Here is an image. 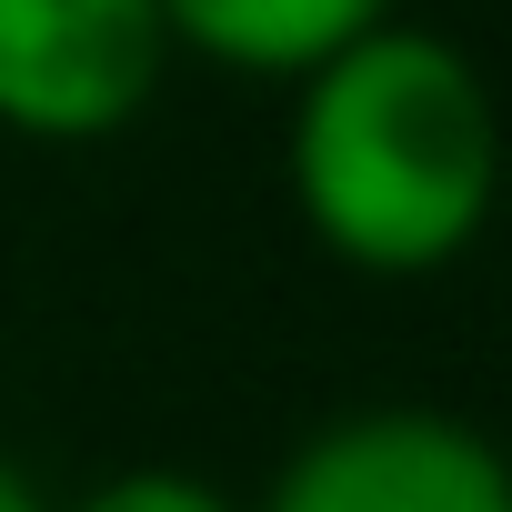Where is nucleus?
I'll return each instance as SVG.
<instances>
[{
  "instance_id": "f257e3e1",
  "label": "nucleus",
  "mask_w": 512,
  "mask_h": 512,
  "mask_svg": "<svg viewBox=\"0 0 512 512\" xmlns=\"http://www.w3.org/2000/svg\"><path fill=\"white\" fill-rule=\"evenodd\" d=\"M292 201L332 262L372 282H422L482 241L502 201V111L472 51L432 21H372L322 71L282 141Z\"/></svg>"
},
{
  "instance_id": "f03ea898",
  "label": "nucleus",
  "mask_w": 512,
  "mask_h": 512,
  "mask_svg": "<svg viewBox=\"0 0 512 512\" xmlns=\"http://www.w3.org/2000/svg\"><path fill=\"white\" fill-rule=\"evenodd\" d=\"M171 71L151 0H0V131L41 151L121 141Z\"/></svg>"
},
{
  "instance_id": "7ed1b4c3",
  "label": "nucleus",
  "mask_w": 512,
  "mask_h": 512,
  "mask_svg": "<svg viewBox=\"0 0 512 512\" xmlns=\"http://www.w3.org/2000/svg\"><path fill=\"white\" fill-rule=\"evenodd\" d=\"M262 512H512V452L432 402H372L322 422L262 492Z\"/></svg>"
},
{
  "instance_id": "20e7f679",
  "label": "nucleus",
  "mask_w": 512,
  "mask_h": 512,
  "mask_svg": "<svg viewBox=\"0 0 512 512\" xmlns=\"http://www.w3.org/2000/svg\"><path fill=\"white\" fill-rule=\"evenodd\" d=\"M151 11H161L171 51H201L251 81H302L382 21V0H151Z\"/></svg>"
},
{
  "instance_id": "39448f33",
  "label": "nucleus",
  "mask_w": 512,
  "mask_h": 512,
  "mask_svg": "<svg viewBox=\"0 0 512 512\" xmlns=\"http://www.w3.org/2000/svg\"><path fill=\"white\" fill-rule=\"evenodd\" d=\"M71 512H241L221 482H201V472H111V482H91Z\"/></svg>"
},
{
  "instance_id": "423d86ee",
  "label": "nucleus",
  "mask_w": 512,
  "mask_h": 512,
  "mask_svg": "<svg viewBox=\"0 0 512 512\" xmlns=\"http://www.w3.org/2000/svg\"><path fill=\"white\" fill-rule=\"evenodd\" d=\"M0 512H51V502H41V482H31L11 452H0Z\"/></svg>"
},
{
  "instance_id": "0eeeda50",
  "label": "nucleus",
  "mask_w": 512,
  "mask_h": 512,
  "mask_svg": "<svg viewBox=\"0 0 512 512\" xmlns=\"http://www.w3.org/2000/svg\"><path fill=\"white\" fill-rule=\"evenodd\" d=\"M412 11H432V0H382V21H412Z\"/></svg>"
}]
</instances>
